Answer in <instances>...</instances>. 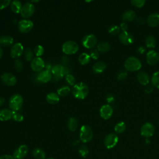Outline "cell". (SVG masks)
Segmentation results:
<instances>
[{
	"label": "cell",
	"mask_w": 159,
	"mask_h": 159,
	"mask_svg": "<svg viewBox=\"0 0 159 159\" xmlns=\"http://www.w3.org/2000/svg\"><path fill=\"white\" fill-rule=\"evenodd\" d=\"M71 93L75 98L78 99H84L89 93V88L86 83L80 82L76 83L73 86Z\"/></svg>",
	"instance_id": "1"
},
{
	"label": "cell",
	"mask_w": 159,
	"mask_h": 159,
	"mask_svg": "<svg viewBox=\"0 0 159 159\" xmlns=\"http://www.w3.org/2000/svg\"><path fill=\"white\" fill-rule=\"evenodd\" d=\"M137 81L142 85H147L150 82V77L145 71H139L137 75Z\"/></svg>",
	"instance_id": "21"
},
{
	"label": "cell",
	"mask_w": 159,
	"mask_h": 159,
	"mask_svg": "<svg viewBox=\"0 0 159 159\" xmlns=\"http://www.w3.org/2000/svg\"><path fill=\"white\" fill-rule=\"evenodd\" d=\"M119 39L120 42L124 45L132 44L134 41V36L127 31L120 32L119 35Z\"/></svg>",
	"instance_id": "17"
},
{
	"label": "cell",
	"mask_w": 159,
	"mask_h": 159,
	"mask_svg": "<svg viewBox=\"0 0 159 159\" xmlns=\"http://www.w3.org/2000/svg\"><path fill=\"white\" fill-rule=\"evenodd\" d=\"M47 159H55V158H48Z\"/></svg>",
	"instance_id": "57"
},
{
	"label": "cell",
	"mask_w": 159,
	"mask_h": 159,
	"mask_svg": "<svg viewBox=\"0 0 159 159\" xmlns=\"http://www.w3.org/2000/svg\"><path fill=\"white\" fill-rule=\"evenodd\" d=\"M14 42L12 37L9 35H4L0 37V45L3 47H7L12 45Z\"/></svg>",
	"instance_id": "24"
},
{
	"label": "cell",
	"mask_w": 159,
	"mask_h": 159,
	"mask_svg": "<svg viewBox=\"0 0 159 159\" xmlns=\"http://www.w3.org/2000/svg\"><path fill=\"white\" fill-rule=\"evenodd\" d=\"M46 100L48 103L50 104H55L60 101L59 95L54 92L49 93L46 96Z\"/></svg>",
	"instance_id": "23"
},
{
	"label": "cell",
	"mask_w": 159,
	"mask_h": 159,
	"mask_svg": "<svg viewBox=\"0 0 159 159\" xmlns=\"http://www.w3.org/2000/svg\"><path fill=\"white\" fill-rule=\"evenodd\" d=\"M90 59H91L90 55L86 52H83L81 53L78 57L79 62L83 65L88 64L89 62Z\"/></svg>",
	"instance_id": "31"
},
{
	"label": "cell",
	"mask_w": 159,
	"mask_h": 159,
	"mask_svg": "<svg viewBox=\"0 0 159 159\" xmlns=\"http://www.w3.org/2000/svg\"><path fill=\"white\" fill-rule=\"evenodd\" d=\"M97 49L100 52H106L110 49V45L106 41H102L97 45Z\"/></svg>",
	"instance_id": "30"
},
{
	"label": "cell",
	"mask_w": 159,
	"mask_h": 159,
	"mask_svg": "<svg viewBox=\"0 0 159 159\" xmlns=\"http://www.w3.org/2000/svg\"><path fill=\"white\" fill-rule=\"evenodd\" d=\"M14 67H15V68L17 71H20L22 70V68H23V63H22V61L19 59L15 60Z\"/></svg>",
	"instance_id": "43"
},
{
	"label": "cell",
	"mask_w": 159,
	"mask_h": 159,
	"mask_svg": "<svg viewBox=\"0 0 159 159\" xmlns=\"http://www.w3.org/2000/svg\"><path fill=\"white\" fill-rule=\"evenodd\" d=\"M120 27L117 25H111L108 29L109 33L114 35L120 34Z\"/></svg>",
	"instance_id": "37"
},
{
	"label": "cell",
	"mask_w": 159,
	"mask_h": 159,
	"mask_svg": "<svg viewBox=\"0 0 159 159\" xmlns=\"http://www.w3.org/2000/svg\"><path fill=\"white\" fill-rule=\"evenodd\" d=\"M155 132V127L150 122H146L143 124L140 128V134L145 137H152Z\"/></svg>",
	"instance_id": "11"
},
{
	"label": "cell",
	"mask_w": 159,
	"mask_h": 159,
	"mask_svg": "<svg viewBox=\"0 0 159 159\" xmlns=\"http://www.w3.org/2000/svg\"><path fill=\"white\" fill-rule=\"evenodd\" d=\"M118 140L119 138L117 134L114 133H111L105 137L104 140V144L107 148L111 149L114 148L117 145Z\"/></svg>",
	"instance_id": "9"
},
{
	"label": "cell",
	"mask_w": 159,
	"mask_h": 159,
	"mask_svg": "<svg viewBox=\"0 0 159 159\" xmlns=\"http://www.w3.org/2000/svg\"><path fill=\"white\" fill-rule=\"evenodd\" d=\"M137 52L140 54H143L145 52V48L143 46H139L137 48Z\"/></svg>",
	"instance_id": "53"
},
{
	"label": "cell",
	"mask_w": 159,
	"mask_h": 159,
	"mask_svg": "<svg viewBox=\"0 0 159 159\" xmlns=\"http://www.w3.org/2000/svg\"><path fill=\"white\" fill-rule=\"evenodd\" d=\"M23 98L19 94H14L11 96L9 100V106L12 111H19L23 104Z\"/></svg>",
	"instance_id": "4"
},
{
	"label": "cell",
	"mask_w": 159,
	"mask_h": 159,
	"mask_svg": "<svg viewBox=\"0 0 159 159\" xmlns=\"http://www.w3.org/2000/svg\"><path fill=\"white\" fill-rule=\"evenodd\" d=\"M24 51V47L22 44L20 42L14 43L11 49L10 55L11 57L13 58H17L20 57Z\"/></svg>",
	"instance_id": "16"
},
{
	"label": "cell",
	"mask_w": 159,
	"mask_h": 159,
	"mask_svg": "<svg viewBox=\"0 0 159 159\" xmlns=\"http://www.w3.org/2000/svg\"><path fill=\"white\" fill-rule=\"evenodd\" d=\"M120 29L122 30V32H125L128 29V25L125 22H123L120 25Z\"/></svg>",
	"instance_id": "49"
},
{
	"label": "cell",
	"mask_w": 159,
	"mask_h": 159,
	"mask_svg": "<svg viewBox=\"0 0 159 159\" xmlns=\"http://www.w3.org/2000/svg\"><path fill=\"white\" fill-rule=\"evenodd\" d=\"M70 91L71 89L69 86H63L57 89V94L59 95V96H66L70 93Z\"/></svg>",
	"instance_id": "33"
},
{
	"label": "cell",
	"mask_w": 159,
	"mask_h": 159,
	"mask_svg": "<svg viewBox=\"0 0 159 159\" xmlns=\"http://www.w3.org/2000/svg\"><path fill=\"white\" fill-rule=\"evenodd\" d=\"M51 73L53 75L54 78L58 80L63 76H65L66 75L69 74L70 70L67 66H63L61 64H58L52 66Z\"/></svg>",
	"instance_id": "3"
},
{
	"label": "cell",
	"mask_w": 159,
	"mask_h": 159,
	"mask_svg": "<svg viewBox=\"0 0 159 159\" xmlns=\"http://www.w3.org/2000/svg\"><path fill=\"white\" fill-rule=\"evenodd\" d=\"M151 83L154 87L159 89V71L155 72L152 75L151 78Z\"/></svg>",
	"instance_id": "35"
},
{
	"label": "cell",
	"mask_w": 159,
	"mask_h": 159,
	"mask_svg": "<svg viewBox=\"0 0 159 159\" xmlns=\"http://www.w3.org/2000/svg\"><path fill=\"white\" fill-rule=\"evenodd\" d=\"M153 89H154V86L152 84H147L146 88H145V93H146L147 94H150L153 91Z\"/></svg>",
	"instance_id": "48"
},
{
	"label": "cell",
	"mask_w": 159,
	"mask_h": 159,
	"mask_svg": "<svg viewBox=\"0 0 159 159\" xmlns=\"http://www.w3.org/2000/svg\"><path fill=\"white\" fill-rule=\"evenodd\" d=\"M2 54H3V51H2V48H1V47H0V58L2 57Z\"/></svg>",
	"instance_id": "56"
},
{
	"label": "cell",
	"mask_w": 159,
	"mask_h": 159,
	"mask_svg": "<svg viewBox=\"0 0 159 159\" xmlns=\"http://www.w3.org/2000/svg\"><path fill=\"white\" fill-rule=\"evenodd\" d=\"M12 119V110L3 109L0 110V120L6 121Z\"/></svg>",
	"instance_id": "25"
},
{
	"label": "cell",
	"mask_w": 159,
	"mask_h": 159,
	"mask_svg": "<svg viewBox=\"0 0 159 159\" xmlns=\"http://www.w3.org/2000/svg\"><path fill=\"white\" fill-rule=\"evenodd\" d=\"M97 38L93 34H88L85 35L82 39V44L86 48H93L97 45Z\"/></svg>",
	"instance_id": "8"
},
{
	"label": "cell",
	"mask_w": 159,
	"mask_h": 159,
	"mask_svg": "<svg viewBox=\"0 0 159 159\" xmlns=\"http://www.w3.org/2000/svg\"><path fill=\"white\" fill-rule=\"evenodd\" d=\"M52 74L51 71L47 70H43L40 71L37 75V80L40 83H47L51 80Z\"/></svg>",
	"instance_id": "18"
},
{
	"label": "cell",
	"mask_w": 159,
	"mask_h": 159,
	"mask_svg": "<svg viewBox=\"0 0 159 159\" xmlns=\"http://www.w3.org/2000/svg\"><path fill=\"white\" fill-rule=\"evenodd\" d=\"M65 80H66V81L71 86H74L76 83H75V78L74 77L73 75H72L71 74L69 73L68 75H66L65 76Z\"/></svg>",
	"instance_id": "41"
},
{
	"label": "cell",
	"mask_w": 159,
	"mask_h": 159,
	"mask_svg": "<svg viewBox=\"0 0 159 159\" xmlns=\"http://www.w3.org/2000/svg\"><path fill=\"white\" fill-rule=\"evenodd\" d=\"M113 109L109 104L102 105L99 109L100 116L104 120H107L112 116Z\"/></svg>",
	"instance_id": "15"
},
{
	"label": "cell",
	"mask_w": 159,
	"mask_h": 159,
	"mask_svg": "<svg viewBox=\"0 0 159 159\" xmlns=\"http://www.w3.org/2000/svg\"><path fill=\"white\" fill-rule=\"evenodd\" d=\"M0 159H15L12 155L9 154H5L0 156Z\"/></svg>",
	"instance_id": "51"
},
{
	"label": "cell",
	"mask_w": 159,
	"mask_h": 159,
	"mask_svg": "<svg viewBox=\"0 0 159 159\" xmlns=\"http://www.w3.org/2000/svg\"><path fill=\"white\" fill-rule=\"evenodd\" d=\"M78 152L81 157L86 158L89 154V149L87 147V146L84 145H82L79 147Z\"/></svg>",
	"instance_id": "36"
},
{
	"label": "cell",
	"mask_w": 159,
	"mask_h": 159,
	"mask_svg": "<svg viewBox=\"0 0 159 159\" xmlns=\"http://www.w3.org/2000/svg\"><path fill=\"white\" fill-rule=\"evenodd\" d=\"M11 9L12 12L14 13H19L20 12L22 5L20 1L18 0H14L12 1L10 4Z\"/></svg>",
	"instance_id": "29"
},
{
	"label": "cell",
	"mask_w": 159,
	"mask_h": 159,
	"mask_svg": "<svg viewBox=\"0 0 159 159\" xmlns=\"http://www.w3.org/2000/svg\"><path fill=\"white\" fill-rule=\"evenodd\" d=\"M130 2L133 6L137 7H142L145 5V0H132Z\"/></svg>",
	"instance_id": "42"
},
{
	"label": "cell",
	"mask_w": 159,
	"mask_h": 159,
	"mask_svg": "<svg viewBox=\"0 0 159 159\" xmlns=\"http://www.w3.org/2000/svg\"><path fill=\"white\" fill-rule=\"evenodd\" d=\"M145 45L148 48H154L156 45L155 38L151 35L147 36L145 38Z\"/></svg>",
	"instance_id": "32"
},
{
	"label": "cell",
	"mask_w": 159,
	"mask_h": 159,
	"mask_svg": "<svg viewBox=\"0 0 159 159\" xmlns=\"http://www.w3.org/2000/svg\"><path fill=\"white\" fill-rule=\"evenodd\" d=\"M106 64L103 61H97L93 66V71L96 74H100L102 73L106 68Z\"/></svg>",
	"instance_id": "22"
},
{
	"label": "cell",
	"mask_w": 159,
	"mask_h": 159,
	"mask_svg": "<svg viewBox=\"0 0 159 159\" xmlns=\"http://www.w3.org/2000/svg\"><path fill=\"white\" fill-rule=\"evenodd\" d=\"M125 129H126L125 124L122 121L117 122L114 126V130L117 134H121L124 132Z\"/></svg>",
	"instance_id": "34"
},
{
	"label": "cell",
	"mask_w": 159,
	"mask_h": 159,
	"mask_svg": "<svg viewBox=\"0 0 159 159\" xmlns=\"http://www.w3.org/2000/svg\"><path fill=\"white\" fill-rule=\"evenodd\" d=\"M135 12L131 9H128L126 10L122 16V19L125 21H127V22H131L133 20H134L135 17Z\"/></svg>",
	"instance_id": "26"
},
{
	"label": "cell",
	"mask_w": 159,
	"mask_h": 159,
	"mask_svg": "<svg viewBox=\"0 0 159 159\" xmlns=\"http://www.w3.org/2000/svg\"><path fill=\"white\" fill-rule=\"evenodd\" d=\"M147 22L150 27L157 26L159 24V14L157 12L150 14L147 19Z\"/></svg>",
	"instance_id": "20"
},
{
	"label": "cell",
	"mask_w": 159,
	"mask_h": 159,
	"mask_svg": "<svg viewBox=\"0 0 159 159\" xmlns=\"http://www.w3.org/2000/svg\"><path fill=\"white\" fill-rule=\"evenodd\" d=\"M34 56V53L31 48H27L24 51V57L27 61H32Z\"/></svg>",
	"instance_id": "40"
},
{
	"label": "cell",
	"mask_w": 159,
	"mask_h": 159,
	"mask_svg": "<svg viewBox=\"0 0 159 159\" xmlns=\"http://www.w3.org/2000/svg\"><path fill=\"white\" fill-rule=\"evenodd\" d=\"M69 62V58L68 57L65 55H63L62 57H61V63H62V65L63 66H66Z\"/></svg>",
	"instance_id": "50"
},
{
	"label": "cell",
	"mask_w": 159,
	"mask_h": 159,
	"mask_svg": "<svg viewBox=\"0 0 159 159\" xmlns=\"http://www.w3.org/2000/svg\"><path fill=\"white\" fill-rule=\"evenodd\" d=\"M124 67L127 71H136L141 68L142 63L138 58L131 56L125 60Z\"/></svg>",
	"instance_id": "2"
},
{
	"label": "cell",
	"mask_w": 159,
	"mask_h": 159,
	"mask_svg": "<svg viewBox=\"0 0 159 159\" xmlns=\"http://www.w3.org/2000/svg\"><path fill=\"white\" fill-rule=\"evenodd\" d=\"M146 59L147 63L150 65H155L159 61V54L154 50H149L147 53Z\"/></svg>",
	"instance_id": "19"
},
{
	"label": "cell",
	"mask_w": 159,
	"mask_h": 159,
	"mask_svg": "<svg viewBox=\"0 0 159 159\" xmlns=\"http://www.w3.org/2000/svg\"><path fill=\"white\" fill-rule=\"evenodd\" d=\"M4 102H5V99L4 98L0 96V107L1 106H2L4 104Z\"/></svg>",
	"instance_id": "55"
},
{
	"label": "cell",
	"mask_w": 159,
	"mask_h": 159,
	"mask_svg": "<svg viewBox=\"0 0 159 159\" xmlns=\"http://www.w3.org/2000/svg\"><path fill=\"white\" fill-rule=\"evenodd\" d=\"M91 58H92L94 60H97L99 57V52L96 48H93L90 51L89 54Z\"/></svg>",
	"instance_id": "44"
},
{
	"label": "cell",
	"mask_w": 159,
	"mask_h": 159,
	"mask_svg": "<svg viewBox=\"0 0 159 159\" xmlns=\"http://www.w3.org/2000/svg\"><path fill=\"white\" fill-rule=\"evenodd\" d=\"M34 52L37 57H40V56H42L44 53V48L40 45H37L35 47Z\"/></svg>",
	"instance_id": "39"
},
{
	"label": "cell",
	"mask_w": 159,
	"mask_h": 159,
	"mask_svg": "<svg viewBox=\"0 0 159 159\" xmlns=\"http://www.w3.org/2000/svg\"><path fill=\"white\" fill-rule=\"evenodd\" d=\"M18 29L22 33H27L30 32L33 27H34V23L32 20L29 19H22L20 20L18 22Z\"/></svg>",
	"instance_id": "10"
},
{
	"label": "cell",
	"mask_w": 159,
	"mask_h": 159,
	"mask_svg": "<svg viewBox=\"0 0 159 159\" xmlns=\"http://www.w3.org/2000/svg\"><path fill=\"white\" fill-rule=\"evenodd\" d=\"M127 76V73L126 71L121 70L120 71L117 75V78L119 80H125Z\"/></svg>",
	"instance_id": "45"
},
{
	"label": "cell",
	"mask_w": 159,
	"mask_h": 159,
	"mask_svg": "<svg viewBox=\"0 0 159 159\" xmlns=\"http://www.w3.org/2000/svg\"><path fill=\"white\" fill-rule=\"evenodd\" d=\"M1 79L2 83L7 86H14L17 83L16 77L11 73L6 72L1 76Z\"/></svg>",
	"instance_id": "14"
},
{
	"label": "cell",
	"mask_w": 159,
	"mask_h": 159,
	"mask_svg": "<svg viewBox=\"0 0 159 159\" xmlns=\"http://www.w3.org/2000/svg\"><path fill=\"white\" fill-rule=\"evenodd\" d=\"M45 61L41 57H36L32 59L30 63L32 70L36 72H40L45 68Z\"/></svg>",
	"instance_id": "12"
},
{
	"label": "cell",
	"mask_w": 159,
	"mask_h": 159,
	"mask_svg": "<svg viewBox=\"0 0 159 159\" xmlns=\"http://www.w3.org/2000/svg\"><path fill=\"white\" fill-rule=\"evenodd\" d=\"M106 99L108 104L113 103L115 101V97L112 94H107L106 96Z\"/></svg>",
	"instance_id": "47"
},
{
	"label": "cell",
	"mask_w": 159,
	"mask_h": 159,
	"mask_svg": "<svg viewBox=\"0 0 159 159\" xmlns=\"http://www.w3.org/2000/svg\"><path fill=\"white\" fill-rule=\"evenodd\" d=\"M61 48L65 55H73L78 51L79 46L75 41L68 40L63 43Z\"/></svg>",
	"instance_id": "6"
},
{
	"label": "cell",
	"mask_w": 159,
	"mask_h": 159,
	"mask_svg": "<svg viewBox=\"0 0 159 159\" xmlns=\"http://www.w3.org/2000/svg\"><path fill=\"white\" fill-rule=\"evenodd\" d=\"M12 119L16 122H22L24 120V116L17 111H12Z\"/></svg>",
	"instance_id": "38"
},
{
	"label": "cell",
	"mask_w": 159,
	"mask_h": 159,
	"mask_svg": "<svg viewBox=\"0 0 159 159\" xmlns=\"http://www.w3.org/2000/svg\"><path fill=\"white\" fill-rule=\"evenodd\" d=\"M136 20H137V22L139 24H143L145 23V19L141 16L137 17Z\"/></svg>",
	"instance_id": "52"
},
{
	"label": "cell",
	"mask_w": 159,
	"mask_h": 159,
	"mask_svg": "<svg viewBox=\"0 0 159 159\" xmlns=\"http://www.w3.org/2000/svg\"><path fill=\"white\" fill-rule=\"evenodd\" d=\"M67 127L70 131L71 132L75 131L78 127L77 119L74 117H70L67 122Z\"/></svg>",
	"instance_id": "27"
},
{
	"label": "cell",
	"mask_w": 159,
	"mask_h": 159,
	"mask_svg": "<svg viewBox=\"0 0 159 159\" xmlns=\"http://www.w3.org/2000/svg\"><path fill=\"white\" fill-rule=\"evenodd\" d=\"M93 137V132L92 129L87 125H83L80 130V139L83 143L90 142Z\"/></svg>",
	"instance_id": "5"
},
{
	"label": "cell",
	"mask_w": 159,
	"mask_h": 159,
	"mask_svg": "<svg viewBox=\"0 0 159 159\" xmlns=\"http://www.w3.org/2000/svg\"><path fill=\"white\" fill-rule=\"evenodd\" d=\"M28 152V147L25 144H22L14 150L12 156L15 159H24L27 155Z\"/></svg>",
	"instance_id": "13"
},
{
	"label": "cell",
	"mask_w": 159,
	"mask_h": 159,
	"mask_svg": "<svg viewBox=\"0 0 159 159\" xmlns=\"http://www.w3.org/2000/svg\"><path fill=\"white\" fill-rule=\"evenodd\" d=\"M35 6L30 2H27L22 5L20 15L24 18H29L31 17L35 12Z\"/></svg>",
	"instance_id": "7"
},
{
	"label": "cell",
	"mask_w": 159,
	"mask_h": 159,
	"mask_svg": "<svg viewBox=\"0 0 159 159\" xmlns=\"http://www.w3.org/2000/svg\"><path fill=\"white\" fill-rule=\"evenodd\" d=\"M11 0H0V9H3L11 4Z\"/></svg>",
	"instance_id": "46"
},
{
	"label": "cell",
	"mask_w": 159,
	"mask_h": 159,
	"mask_svg": "<svg viewBox=\"0 0 159 159\" xmlns=\"http://www.w3.org/2000/svg\"><path fill=\"white\" fill-rule=\"evenodd\" d=\"M52 66H52V65H51L50 63H47L45 64V70H48V71H51V70H52Z\"/></svg>",
	"instance_id": "54"
},
{
	"label": "cell",
	"mask_w": 159,
	"mask_h": 159,
	"mask_svg": "<svg viewBox=\"0 0 159 159\" xmlns=\"http://www.w3.org/2000/svg\"><path fill=\"white\" fill-rule=\"evenodd\" d=\"M32 155L35 159H45V152L40 148H35L32 151Z\"/></svg>",
	"instance_id": "28"
}]
</instances>
